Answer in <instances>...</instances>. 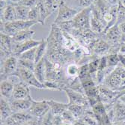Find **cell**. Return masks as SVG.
Returning <instances> with one entry per match:
<instances>
[{
	"instance_id": "obj_14",
	"label": "cell",
	"mask_w": 125,
	"mask_h": 125,
	"mask_svg": "<svg viewBox=\"0 0 125 125\" xmlns=\"http://www.w3.org/2000/svg\"><path fill=\"white\" fill-rule=\"evenodd\" d=\"M31 97L29 87L24 82H20L14 85L12 99H20Z\"/></svg>"
},
{
	"instance_id": "obj_7",
	"label": "cell",
	"mask_w": 125,
	"mask_h": 125,
	"mask_svg": "<svg viewBox=\"0 0 125 125\" xmlns=\"http://www.w3.org/2000/svg\"><path fill=\"white\" fill-rule=\"evenodd\" d=\"M100 37L106 41L110 44V46L118 45L122 43V33L117 24L100 34Z\"/></svg>"
},
{
	"instance_id": "obj_3",
	"label": "cell",
	"mask_w": 125,
	"mask_h": 125,
	"mask_svg": "<svg viewBox=\"0 0 125 125\" xmlns=\"http://www.w3.org/2000/svg\"><path fill=\"white\" fill-rule=\"evenodd\" d=\"M92 15V7H88L80 10L75 17L71 20L72 29H91L90 21Z\"/></svg>"
},
{
	"instance_id": "obj_41",
	"label": "cell",
	"mask_w": 125,
	"mask_h": 125,
	"mask_svg": "<svg viewBox=\"0 0 125 125\" xmlns=\"http://www.w3.org/2000/svg\"><path fill=\"white\" fill-rule=\"evenodd\" d=\"M6 125H18L13 119L11 117H10L9 118H8L5 121H4Z\"/></svg>"
},
{
	"instance_id": "obj_43",
	"label": "cell",
	"mask_w": 125,
	"mask_h": 125,
	"mask_svg": "<svg viewBox=\"0 0 125 125\" xmlns=\"http://www.w3.org/2000/svg\"><path fill=\"white\" fill-rule=\"evenodd\" d=\"M73 125H87V124H86V123L81 118V119L76 120V121L73 122Z\"/></svg>"
},
{
	"instance_id": "obj_22",
	"label": "cell",
	"mask_w": 125,
	"mask_h": 125,
	"mask_svg": "<svg viewBox=\"0 0 125 125\" xmlns=\"http://www.w3.org/2000/svg\"><path fill=\"white\" fill-rule=\"evenodd\" d=\"M35 32L32 29H26L22 30L19 32H17L14 36L12 37L13 42L14 43H22L26 42L28 40L32 39Z\"/></svg>"
},
{
	"instance_id": "obj_19",
	"label": "cell",
	"mask_w": 125,
	"mask_h": 125,
	"mask_svg": "<svg viewBox=\"0 0 125 125\" xmlns=\"http://www.w3.org/2000/svg\"><path fill=\"white\" fill-rule=\"evenodd\" d=\"M47 102L50 106V110L54 115H61L68 108V103H60L52 99H47Z\"/></svg>"
},
{
	"instance_id": "obj_12",
	"label": "cell",
	"mask_w": 125,
	"mask_h": 125,
	"mask_svg": "<svg viewBox=\"0 0 125 125\" xmlns=\"http://www.w3.org/2000/svg\"><path fill=\"white\" fill-rule=\"evenodd\" d=\"M32 97L20 99H10L9 103L10 104L13 112H20L29 111L32 104Z\"/></svg>"
},
{
	"instance_id": "obj_8",
	"label": "cell",
	"mask_w": 125,
	"mask_h": 125,
	"mask_svg": "<svg viewBox=\"0 0 125 125\" xmlns=\"http://www.w3.org/2000/svg\"><path fill=\"white\" fill-rule=\"evenodd\" d=\"M18 68V58L12 55L1 63V81L6 80L8 76L15 73Z\"/></svg>"
},
{
	"instance_id": "obj_24",
	"label": "cell",
	"mask_w": 125,
	"mask_h": 125,
	"mask_svg": "<svg viewBox=\"0 0 125 125\" xmlns=\"http://www.w3.org/2000/svg\"><path fill=\"white\" fill-rule=\"evenodd\" d=\"M37 7L38 8V13H39V19H38V24L41 25H45L46 24L47 19L51 16V14L48 12L47 10L45 8L43 0H38Z\"/></svg>"
},
{
	"instance_id": "obj_33",
	"label": "cell",
	"mask_w": 125,
	"mask_h": 125,
	"mask_svg": "<svg viewBox=\"0 0 125 125\" xmlns=\"http://www.w3.org/2000/svg\"><path fill=\"white\" fill-rule=\"evenodd\" d=\"M54 115L50 110L46 115L39 119L40 125H53Z\"/></svg>"
},
{
	"instance_id": "obj_38",
	"label": "cell",
	"mask_w": 125,
	"mask_h": 125,
	"mask_svg": "<svg viewBox=\"0 0 125 125\" xmlns=\"http://www.w3.org/2000/svg\"><path fill=\"white\" fill-rule=\"evenodd\" d=\"M38 0H22L20 4L26 6L29 8H31L37 5Z\"/></svg>"
},
{
	"instance_id": "obj_21",
	"label": "cell",
	"mask_w": 125,
	"mask_h": 125,
	"mask_svg": "<svg viewBox=\"0 0 125 125\" xmlns=\"http://www.w3.org/2000/svg\"><path fill=\"white\" fill-rule=\"evenodd\" d=\"M34 73L40 82L42 84L46 82V64H45L44 58L40 60L38 63H35Z\"/></svg>"
},
{
	"instance_id": "obj_31",
	"label": "cell",
	"mask_w": 125,
	"mask_h": 125,
	"mask_svg": "<svg viewBox=\"0 0 125 125\" xmlns=\"http://www.w3.org/2000/svg\"><path fill=\"white\" fill-rule=\"evenodd\" d=\"M18 67L23 68V69L34 72V69H35V62L32 60H28L18 58Z\"/></svg>"
},
{
	"instance_id": "obj_23",
	"label": "cell",
	"mask_w": 125,
	"mask_h": 125,
	"mask_svg": "<svg viewBox=\"0 0 125 125\" xmlns=\"http://www.w3.org/2000/svg\"><path fill=\"white\" fill-rule=\"evenodd\" d=\"M12 118V119L18 124V125H22L24 123L30 121V120H32L34 118L29 111H20V112H14L13 113V115L10 116Z\"/></svg>"
},
{
	"instance_id": "obj_36",
	"label": "cell",
	"mask_w": 125,
	"mask_h": 125,
	"mask_svg": "<svg viewBox=\"0 0 125 125\" xmlns=\"http://www.w3.org/2000/svg\"><path fill=\"white\" fill-rule=\"evenodd\" d=\"M90 72H89V69H88V64L85 65H83V66H79V78L80 79H83L86 77H88V75H90Z\"/></svg>"
},
{
	"instance_id": "obj_45",
	"label": "cell",
	"mask_w": 125,
	"mask_h": 125,
	"mask_svg": "<svg viewBox=\"0 0 125 125\" xmlns=\"http://www.w3.org/2000/svg\"><path fill=\"white\" fill-rule=\"evenodd\" d=\"M1 125H6L4 121H1Z\"/></svg>"
},
{
	"instance_id": "obj_9",
	"label": "cell",
	"mask_w": 125,
	"mask_h": 125,
	"mask_svg": "<svg viewBox=\"0 0 125 125\" xmlns=\"http://www.w3.org/2000/svg\"><path fill=\"white\" fill-rule=\"evenodd\" d=\"M50 111V106L47 99L43 100H35L32 99V104L29 110L30 114L35 118L40 119L43 117Z\"/></svg>"
},
{
	"instance_id": "obj_5",
	"label": "cell",
	"mask_w": 125,
	"mask_h": 125,
	"mask_svg": "<svg viewBox=\"0 0 125 125\" xmlns=\"http://www.w3.org/2000/svg\"><path fill=\"white\" fill-rule=\"evenodd\" d=\"M17 73L20 76L21 81L27 84L29 87H32L38 90H47L44 84H42L38 80L34 72L23 69V68L18 67Z\"/></svg>"
},
{
	"instance_id": "obj_16",
	"label": "cell",
	"mask_w": 125,
	"mask_h": 125,
	"mask_svg": "<svg viewBox=\"0 0 125 125\" xmlns=\"http://www.w3.org/2000/svg\"><path fill=\"white\" fill-rule=\"evenodd\" d=\"M113 111H114V121H125V104L117 99L113 104Z\"/></svg>"
},
{
	"instance_id": "obj_1",
	"label": "cell",
	"mask_w": 125,
	"mask_h": 125,
	"mask_svg": "<svg viewBox=\"0 0 125 125\" xmlns=\"http://www.w3.org/2000/svg\"><path fill=\"white\" fill-rule=\"evenodd\" d=\"M102 84L117 91L122 90L125 87V67L121 63L118 65L106 77Z\"/></svg>"
},
{
	"instance_id": "obj_42",
	"label": "cell",
	"mask_w": 125,
	"mask_h": 125,
	"mask_svg": "<svg viewBox=\"0 0 125 125\" xmlns=\"http://www.w3.org/2000/svg\"><path fill=\"white\" fill-rule=\"evenodd\" d=\"M105 1L110 5V6H113V5H116L118 4L119 0H105Z\"/></svg>"
},
{
	"instance_id": "obj_40",
	"label": "cell",
	"mask_w": 125,
	"mask_h": 125,
	"mask_svg": "<svg viewBox=\"0 0 125 125\" xmlns=\"http://www.w3.org/2000/svg\"><path fill=\"white\" fill-rule=\"evenodd\" d=\"M119 27V29H120V31L122 33V38L125 36V22L124 23H121L118 25Z\"/></svg>"
},
{
	"instance_id": "obj_29",
	"label": "cell",
	"mask_w": 125,
	"mask_h": 125,
	"mask_svg": "<svg viewBox=\"0 0 125 125\" xmlns=\"http://www.w3.org/2000/svg\"><path fill=\"white\" fill-rule=\"evenodd\" d=\"M67 1L71 2V5L70 6L73 8L74 5L76 6V8H80L82 10L83 8L91 7L95 0H67Z\"/></svg>"
},
{
	"instance_id": "obj_4",
	"label": "cell",
	"mask_w": 125,
	"mask_h": 125,
	"mask_svg": "<svg viewBox=\"0 0 125 125\" xmlns=\"http://www.w3.org/2000/svg\"><path fill=\"white\" fill-rule=\"evenodd\" d=\"M79 11L68 5L63 0H60L59 6L58 8L57 16H56L54 24H60L62 23L72 20Z\"/></svg>"
},
{
	"instance_id": "obj_13",
	"label": "cell",
	"mask_w": 125,
	"mask_h": 125,
	"mask_svg": "<svg viewBox=\"0 0 125 125\" xmlns=\"http://www.w3.org/2000/svg\"><path fill=\"white\" fill-rule=\"evenodd\" d=\"M110 48V44L106 41L100 37L93 45L92 52L94 55L98 56V57H101V56L108 55Z\"/></svg>"
},
{
	"instance_id": "obj_39",
	"label": "cell",
	"mask_w": 125,
	"mask_h": 125,
	"mask_svg": "<svg viewBox=\"0 0 125 125\" xmlns=\"http://www.w3.org/2000/svg\"><path fill=\"white\" fill-rule=\"evenodd\" d=\"M22 125H40V121H39V119H38V118H34L32 120H30V121L24 123Z\"/></svg>"
},
{
	"instance_id": "obj_18",
	"label": "cell",
	"mask_w": 125,
	"mask_h": 125,
	"mask_svg": "<svg viewBox=\"0 0 125 125\" xmlns=\"http://www.w3.org/2000/svg\"><path fill=\"white\" fill-rule=\"evenodd\" d=\"M64 72L67 78L69 81L68 86L71 83L72 81L74 79L79 78V66L76 63H72L68 64L64 68Z\"/></svg>"
},
{
	"instance_id": "obj_2",
	"label": "cell",
	"mask_w": 125,
	"mask_h": 125,
	"mask_svg": "<svg viewBox=\"0 0 125 125\" xmlns=\"http://www.w3.org/2000/svg\"><path fill=\"white\" fill-rule=\"evenodd\" d=\"M38 24V22L31 20H14L10 22H1V33H4L10 37L22 30L30 29L34 25Z\"/></svg>"
},
{
	"instance_id": "obj_32",
	"label": "cell",
	"mask_w": 125,
	"mask_h": 125,
	"mask_svg": "<svg viewBox=\"0 0 125 125\" xmlns=\"http://www.w3.org/2000/svg\"><path fill=\"white\" fill-rule=\"evenodd\" d=\"M36 48H34L30 49L27 51H25L24 53H22L20 56H18L17 58L35 61V55H36Z\"/></svg>"
},
{
	"instance_id": "obj_44",
	"label": "cell",
	"mask_w": 125,
	"mask_h": 125,
	"mask_svg": "<svg viewBox=\"0 0 125 125\" xmlns=\"http://www.w3.org/2000/svg\"><path fill=\"white\" fill-rule=\"evenodd\" d=\"M61 125H73V122H71V121H62Z\"/></svg>"
},
{
	"instance_id": "obj_17",
	"label": "cell",
	"mask_w": 125,
	"mask_h": 125,
	"mask_svg": "<svg viewBox=\"0 0 125 125\" xmlns=\"http://www.w3.org/2000/svg\"><path fill=\"white\" fill-rule=\"evenodd\" d=\"M14 88V84L8 80L1 81L0 83V91L1 97L8 99V101L12 99L13 91Z\"/></svg>"
},
{
	"instance_id": "obj_28",
	"label": "cell",
	"mask_w": 125,
	"mask_h": 125,
	"mask_svg": "<svg viewBox=\"0 0 125 125\" xmlns=\"http://www.w3.org/2000/svg\"><path fill=\"white\" fill-rule=\"evenodd\" d=\"M60 0H43V3L48 12L52 14L55 11H58Z\"/></svg>"
},
{
	"instance_id": "obj_20",
	"label": "cell",
	"mask_w": 125,
	"mask_h": 125,
	"mask_svg": "<svg viewBox=\"0 0 125 125\" xmlns=\"http://www.w3.org/2000/svg\"><path fill=\"white\" fill-rule=\"evenodd\" d=\"M0 109H1V121H5L13 115V110L11 109L9 101L1 97L0 100Z\"/></svg>"
},
{
	"instance_id": "obj_15",
	"label": "cell",
	"mask_w": 125,
	"mask_h": 125,
	"mask_svg": "<svg viewBox=\"0 0 125 125\" xmlns=\"http://www.w3.org/2000/svg\"><path fill=\"white\" fill-rule=\"evenodd\" d=\"M15 8L12 5L8 4L5 8L1 9V22H10L17 20Z\"/></svg>"
},
{
	"instance_id": "obj_27",
	"label": "cell",
	"mask_w": 125,
	"mask_h": 125,
	"mask_svg": "<svg viewBox=\"0 0 125 125\" xmlns=\"http://www.w3.org/2000/svg\"><path fill=\"white\" fill-rule=\"evenodd\" d=\"M68 109H69L73 116L75 117L76 120L78 119H81L85 115V109L88 108H85L83 106H79V105H69L68 104Z\"/></svg>"
},
{
	"instance_id": "obj_10",
	"label": "cell",
	"mask_w": 125,
	"mask_h": 125,
	"mask_svg": "<svg viewBox=\"0 0 125 125\" xmlns=\"http://www.w3.org/2000/svg\"><path fill=\"white\" fill-rule=\"evenodd\" d=\"M1 48H0V54H1V63L4 62L9 56L13 55L12 47H13V40L12 37L4 33H1Z\"/></svg>"
},
{
	"instance_id": "obj_30",
	"label": "cell",
	"mask_w": 125,
	"mask_h": 125,
	"mask_svg": "<svg viewBox=\"0 0 125 125\" xmlns=\"http://www.w3.org/2000/svg\"><path fill=\"white\" fill-rule=\"evenodd\" d=\"M108 67H116L121 63L118 54H111L106 55Z\"/></svg>"
},
{
	"instance_id": "obj_25",
	"label": "cell",
	"mask_w": 125,
	"mask_h": 125,
	"mask_svg": "<svg viewBox=\"0 0 125 125\" xmlns=\"http://www.w3.org/2000/svg\"><path fill=\"white\" fill-rule=\"evenodd\" d=\"M47 52V39H41L40 44L36 48V55H35V63H38L40 60L43 59Z\"/></svg>"
},
{
	"instance_id": "obj_35",
	"label": "cell",
	"mask_w": 125,
	"mask_h": 125,
	"mask_svg": "<svg viewBox=\"0 0 125 125\" xmlns=\"http://www.w3.org/2000/svg\"><path fill=\"white\" fill-rule=\"evenodd\" d=\"M38 19H39V13H38V8L36 6L30 8L29 13V17L28 20H31V21H35L38 23Z\"/></svg>"
},
{
	"instance_id": "obj_26",
	"label": "cell",
	"mask_w": 125,
	"mask_h": 125,
	"mask_svg": "<svg viewBox=\"0 0 125 125\" xmlns=\"http://www.w3.org/2000/svg\"><path fill=\"white\" fill-rule=\"evenodd\" d=\"M16 11V14H17V19L19 20H29V13L30 8L24 6L21 4H18L16 5H14Z\"/></svg>"
},
{
	"instance_id": "obj_37",
	"label": "cell",
	"mask_w": 125,
	"mask_h": 125,
	"mask_svg": "<svg viewBox=\"0 0 125 125\" xmlns=\"http://www.w3.org/2000/svg\"><path fill=\"white\" fill-rule=\"evenodd\" d=\"M62 118L64 121H71V122H74L76 121L75 117L73 116V115L72 114V112L69 110V109H66L62 114L61 115Z\"/></svg>"
},
{
	"instance_id": "obj_6",
	"label": "cell",
	"mask_w": 125,
	"mask_h": 125,
	"mask_svg": "<svg viewBox=\"0 0 125 125\" xmlns=\"http://www.w3.org/2000/svg\"><path fill=\"white\" fill-rule=\"evenodd\" d=\"M63 91L65 92L67 99H68V104L69 105H79L83 106L85 108H90L91 106L86 95L83 93L76 91V90L66 87L64 89Z\"/></svg>"
},
{
	"instance_id": "obj_11",
	"label": "cell",
	"mask_w": 125,
	"mask_h": 125,
	"mask_svg": "<svg viewBox=\"0 0 125 125\" xmlns=\"http://www.w3.org/2000/svg\"><path fill=\"white\" fill-rule=\"evenodd\" d=\"M41 42V40H35L32 39L22 43L13 42V47H12L13 55L17 57L18 56H20L22 53H24L25 51H27L30 49L38 47L40 44Z\"/></svg>"
},
{
	"instance_id": "obj_34",
	"label": "cell",
	"mask_w": 125,
	"mask_h": 125,
	"mask_svg": "<svg viewBox=\"0 0 125 125\" xmlns=\"http://www.w3.org/2000/svg\"><path fill=\"white\" fill-rule=\"evenodd\" d=\"M125 22V6L118 2V19L117 25H119L121 23Z\"/></svg>"
}]
</instances>
